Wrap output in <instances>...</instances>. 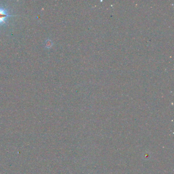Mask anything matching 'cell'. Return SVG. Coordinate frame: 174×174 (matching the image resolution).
<instances>
[{"label":"cell","instance_id":"obj_1","mask_svg":"<svg viewBox=\"0 0 174 174\" xmlns=\"http://www.w3.org/2000/svg\"><path fill=\"white\" fill-rule=\"evenodd\" d=\"M17 15H9L7 10L3 8L0 7V26L2 25L5 24L8 18Z\"/></svg>","mask_w":174,"mask_h":174}]
</instances>
